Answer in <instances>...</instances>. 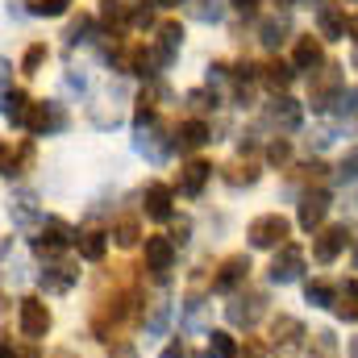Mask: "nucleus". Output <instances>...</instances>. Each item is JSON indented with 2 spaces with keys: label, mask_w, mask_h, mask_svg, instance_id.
Segmentation results:
<instances>
[{
  "label": "nucleus",
  "mask_w": 358,
  "mask_h": 358,
  "mask_svg": "<svg viewBox=\"0 0 358 358\" xmlns=\"http://www.w3.org/2000/svg\"><path fill=\"white\" fill-rule=\"evenodd\" d=\"M76 246H80V259L100 263V259H104V250H108V238H104L100 229H84V234L76 238Z\"/></svg>",
  "instance_id": "nucleus-22"
},
{
  "label": "nucleus",
  "mask_w": 358,
  "mask_h": 358,
  "mask_svg": "<svg viewBox=\"0 0 358 358\" xmlns=\"http://www.w3.org/2000/svg\"><path fill=\"white\" fill-rule=\"evenodd\" d=\"M29 13H34V17H63V13H67V0H34Z\"/></svg>",
  "instance_id": "nucleus-35"
},
{
  "label": "nucleus",
  "mask_w": 358,
  "mask_h": 358,
  "mask_svg": "<svg viewBox=\"0 0 358 358\" xmlns=\"http://www.w3.org/2000/svg\"><path fill=\"white\" fill-rule=\"evenodd\" d=\"M208 179H213V163H204V159H187V163L179 167L176 187H179V196H200Z\"/></svg>",
  "instance_id": "nucleus-12"
},
{
  "label": "nucleus",
  "mask_w": 358,
  "mask_h": 358,
  "mask_svg": "<svg viewBox=\"0 0 358 358\" xmlns=\"http://www.w3.org/2000/svg\"><path fill=\"white\" fill-rule=\"evenodd\" d=\"M334 296H338V292H334L325 279H308V283H304V300H308L313 308H334Z\"/></svg>",
  "instance_id": "nucleus-26"
},
{
  "label": "nucleus",
  "mask_w": 358,
  "mask_h": 358,
  "mask_svg": "<svg viewBox=\"0 0 358 358\" xmlns=\"http://www.w3.org/2000/svg\"><path fill=\"white\" fill-rule=\"evenodd\" d=\"M246 279H250V259H246V255H229V259H221V267L213 275V292L234 296Z\"/></svg>",
  "instance_id": "nucleus-6"
},
{
  "label": "nucleus",
  "mask_w": 358,
  "mask_h": 358,
  "mask_svg": "<svg viewBox=\"0 0 358 358\" xmlns=\"http://www.w3.org/2000/svg\"><path fill=\"white\" fill-rule=\"evenodd\" d=\"M76 279H80V267H76V263H50V267L38 275L42 292H50V296H63V292H71V287H76Z\"/></svg>",
  "instance_id": "nucleus-14"
},
{
  "label": "nucleus",
  "mask_w": 358,
  "mask_h": 358,
  "mask_svg": "<svg viewBox=\"0 0 358 358\" xmlns=\"http://www.w3.org/2000/svg\"><path fill=\"white\" fill-rule=\"evenodd\" d=\"M267 117L271 121H283L287 129H296V125H300V104L287 100V96H275V104L267 108Z\"/></svg>",
  "instance_id": "nucleus-25"
},
{
  "label": "nucleus",
  "mask_w": 358,
  "mask_h": 358,
  "mask_svg": "<svg viewBox=\"0 0 358 358\" xmlns=\"http://www.w3.org/2000/svg\"><path fill=\"white\" fill-rule=\"evenodd\" d=\"M342 176H346V179L358 176V150H355V155H346V163H342Z\"/></svg>",
  "instance_id": "nucleus-42"
},
{
  "label": "nucleus",
  "mask_w": 358,
  "mask_h": 358,
  "mask_svg": "<svg viewBox=\"0 0 358 358\" xmlns=\"http://www.w3.org/2000/svg\"><path fill=\"white\" fill-rule=\"evenodd\" d=\"M263 304H267V300H263L259 292H250V296H238V300L229 304V321H234V325H246V329H250V325H255V321L263 317Z\"/></svg>",
  "instance_id": "nucleus-18"
},
{
  "label": "nucleus",
  "mask_w": 358,
  "mask_h": 358,
  "mask_svg": "<svg viewBox=\"0 0 358 358\" xmlns=\"http://www.w3.org/2000/svg\"><path fill=\"white\" fill-rule=\"evenodd\" d=\"M159 4H179V0H159Z\"/></svg>",
  "instance_id": "nucleus-50"
},
{
  "label": "nucleus",
  "mask_w": 358,
  "mask_h": 358,
  "mask_svg": "<svg viewBox=\"0 0 358 358\" xmlns=\"http://www.w3.org/2000/svg\"><path fill=\"white\" fill-rule=\"evenodd\" d=\"M17 329H21V338H29V342H42V338L50 334V308H46L42 296H25V300H21V308H17Z\"/></svg>",
  "instance_id": "nucleus-2"
},
{
  "label": "nucleus",
  "mask_w": 358,
  "mask_h": 358,
  "mask_svg": "<svg viewBox=\"0 0 358 358\" xmlns=\"http://www.w3.org/2000/svg\"><path fill=\"white\" fill-rule=\"evenodd\" d=\"M34 155H38V150H34V142H21L17 150H8V163H4V176H8V179L25 176V171L34 167Z\"/></svg>",
  "instance_id": "nucleus-24"
},
{
  "label": "nucleus",
  "mask_w": 358,
  "mask_h": 358,
  "mask_svg": "<svg viewBox=\"0 0 358 358\" xmlns=\"http://www.w3.org/2000/svg\"><path fill=\"white\" fill-rule=\"evenodd\" d=\"M225 183H229V187H242V183L250 187V183H259V163H234V167L225 171Z\"/></svg>",
  "instance_id": "nucleus-28"
},
{
  "label": "nucleus",
  "mask_w": 358,
  "mask_h": 358,
  "mask_svg": "<svg viewBox=\"0 0 358 358\" xmlns=\"http://www.w3.org/2000/svg\"><path fill=\"white\" fill-rule=\"evenodd\" d=\"M179 46H183V25H179V21H163V25H159V46H155V50H159L163 59H176Z\"/></svg>",
  "instance_id": "nucleus-23"
},
{
  "label": "nucleus",
  "mask_w": 358,
  "mask_h": 358,
  "mask_svg": "<svg viewBox=\"0 0 358 358\" xmlns=\"http://www.w3.org/2000/svg\"><path fill=\"white\" fill-rule=\"evenodd\" d=\"M334 313H338V321L355 325V321H358V283L338 287V296H334Z\"/></svg>",
  "instance_id": "nucleus-21"
},
{
  "label": "nucleus",
  "mask_w": 358,
  "mask_h": 358,
  "mask_svg": "<svg viewBox=\"0 0 358 358\" xmlns=\"http://www.w3.org/2000/svg\"><path fill=\"white\" fill-rule=\"evenodd\" d=\"M71 242H76V238H71V225H67V221H59V217H46L42 234L34 238V250H38L42 259H55V255H63Z\"/></svg>",
  "instance_id": "nucleus-5"
},
{
  "label": "nucleus",
  "mask_w": 358,
  "mask_h": 358,
  "mask_svg": "<svg viewBox=\"0 0 358 358\" xmlns=\"http://www.w3.org/2000/svg\"><path fill=\"white\" fill-rule=\"evenodd\" d=\"M346 358H358V338H350V346H346Z\"/></svg>",
  "instance_id": "nucleus-45"
},
{
  "label": "nucleus",
  "mask_w": 358,
  "mask_h": 358,
  "mask_svg": "<svg viewBox=\"0 0 358 358\" xmlns=\"http://www.w3.org/2000/svg\"><path fill=\"white\" fill-rule=\"evenodd\" d=\"M0 104H4V117L17 125V129H25L29 125V113H34V100H29V92H4L0 96Z\"/></svg>",
  "instance_id": "nucleus-19"
},
{
  "label": "nucleus",
  "mask_w": 358,
  "mask_h": 358,
  "mask_svg": "<svg viewBox=\"0 0 358 358\" xmlns=\"http://www.w3.org/2000/svg\"><path fill=\"white\" fill-rule=\"evenodd\" d=\"M292 67H300V71L325 67V46H321V38H313V34L296 38V50H292Z\"/></svg>",
  "instance_id": "nucleus-16"
},
{
  "label": "nucleus",
  "mask_w": 358,
  "mask_h": 358,
  "mask_svg": "<svg viewBox=\"0 0 358 358\" xmlns=\"http://www.w3.org/2000/svg\"><path fill=\"white\" fill-rule=\"evenodd\" d=\"M146 121H155V100H150V96L142 92V96H138V108H134V125L142 129Z\"/></svg>",
  "instance_id": "nucleus-36"
},
{
  "label": "nucleus",
  "mask_w": 358,
  "mask_h": 358,
  "mask_svg": "<svg viewBox=\"0 0 358 358\" xmlns=\"http://www.w3.org/2000/svg\"><path fill=\"white\" fill-rule=\"evenodd\" d=\"M55 358H76V355H71V350H59V355H55Z\"/></svg>",
  "instance_id": "nucleus-47"
},
{
  "label": "nucleus",
  "mask_w": 358,
  "mask_h": 358,
  "mask_svg": "<svg viewBox=\"0 0 358 358\" xmlns=\"http://www.w3.org/2000/svg\"><path fill=\"white\" fill-rule=\"evenodd\" d=\"M163 358H187V346H183V342H171V346H167V355Z\"/></svg>",
  "instance_id": "nucleus-43"
},
{
  "label": "nucleus",
  "mask_w": 358,
  "mask_h": 358,
  "mask_svg": "<svg viewBox=\"0 0 358 358\" xmlns=\"http://www.w3.org/2000/svg\"><path fill=\"white\" fill-rule=\"evenodd\" d=\"M4 163H8V142H0V171H4Z\"/></svg>",
  "instance_id": "nucleus-44"
},
{
  "label": "nucleus",
  "mask_w": 358,
  "mask_h": 358,
  "mask_svg": "<svg viewBox=\"0 0 358 358\" xmlns=\"http://www.w3.org/2000/svg\"><path fill=\"white\" fill-rule=\"evenodd\" d=\"M0 358H17L13 355V346H0Z\"/></svg>",
  "instance_id": "nucleus-46"
},
{
  "label": "nucleus",
  "mask_w": 358,
  "mask_h": 358,
  "mask_svg": "<svg viewBox=\"0 0 358 358\" xmlns=\"http://www.w3.org/2000/svg\"><path fill=\"white\" fill-rule=\"evenodd\" d=\"M287 159H292V142H287V138H275V142L267 146V163L271 167H283Z\"/></svg>",
  "instance_id": "nucleus-34"
},
{
  "label": "nucleus",
  "mask_w": 358,
  "mask_h": 358,
  "mask_svg": "<svg viewBox=\"0 0 358 358\" xmlns=\"http://www.w3.org/2000/svg\"><path fill=\"white\" fill-rule=\"evenodd\" d=\"M308 334H304V325L296 321V317H275L271 321V342H275V350L279 355H292V350H300V342H304Z\"/></svg>",
  "instance_id": "nucleus-11"
},
{
  "label": "nucleus",
  "mask_w": 358,
  "mask_h": 358,
  "mask_svg": "<svg viewBox=\"0 0 358 358\" xmlns=\"http://www.w3.org/2000/svg\"><path fill=\"white\" fill-rule=\"evenodd\" d=\"M355 67H358V46H355Z\"/></svg>",
  "instance_id": "nucleus-51"
},
{
  "label": "nucleus",
  "mask_w": 358,
  "mask_h": 358,
  "mask_svg": "<svg viewBox=\"0 0 358 358\" xmlns=\"http://www.w3.org/2000/svg\"><path fill=\"white\" fill-rule=\"evenodd\" d=\"M13 204H17V208H13V221H17V225H29V221L38 217V196H34V192H21Z\"/></svg>",
  "instance_id": "nucleus-29"
},
{
  "label": "nucleus",
  "mask_w": 358,
  "mask_h": 358,
  "mask_svg": "<svg viewBox=\"0 0 358 358\" xmlns=\"http://www.w3.org/2000/svg\"><path fill=\"white\" fill-rule=\"evenodd\" d=\"M100 21L104 25H125L129 21V4L125 0H100Z\"/></svg>",
  "instance_id": "nucleus-31"
},
{
  "label": "nucleus",
  "mask_w": 358,
  "mask_h": 358,
  "mask_svg": "<svg viewBox=\"0 0 358 358\" xmlns=\"http://www.w3.org/2000/svg\"><path fill=\"white\" fill-rule=\"evenodd\" d=\"M292 80H296V71H292V63H283V59H271L267 67H263V84H267L275 96L292 88Z\"/></svg>",
  "instance_id": "nucleus-20"
},
{
  "label": "nucleus",
  "mask_w": 358,
  "mask_h": 358,
  "mask_svg": "<svg viewBox=\"0 0 358 358\" xmlns=\"http://www.w3.org/2000/svg\"><path fill=\"white\" fill-rule=\"evenodd\" d=\"M271 283H296L300 275H304V250L296 246V242H283L279 250H275V259H271Z\"/></svg>",
  "instance_id": "nucleus-4"
},
{
  "label": "nucleus",
  "mask_w": 358,
  "mask_h": 358,
  "mask_svg": "<svg viewBox=\"0 0 358 358\" xmlns=\"http://www.w3.org/2000/svg\"><path fill=\"white\" fill-rule=\"evenodd\" d=\"M355 271H358V246H355Z\"/></svg>",
  "instance_id": "nucleus-49"
},
{
  "label": "nucleus",
  "mask_w": 358,
  "mask_h": 358,
  "mask_svg": "<svg viewBox=\"0 0 358 358\" xmlns=\"http://www.w3.org/2000/svg\"><path fill=\"white\" fill-rule=\"evenodd\" d=\"M171 267H176V242L163 238V234H150V238H146V271H150L155 279H167Z\"/></svg>",
  "instance_id": "nucleus-7"
},
{
  "label": "nucleus",
  "mask_w": 358,
  "mask_h": 358,
  "mask_svg": "<svg viewBox=\"0 0 358 358\" xmlns=\"http://www.w3.org/2000/svg\"><path fill=\"white\" fill-rule=\"evenodd\" d=\"M317 38H325V42H342L346 34H350V17H346V4H321L317 8Z\"/></svg>",
  "instance_id": "nucleus-8"
},
{
  "label": "nucleus",
  "mask_w": 358,
  "mask_h": 358,
  "mask_svg": "<svg viewBox=\"0 0 358 358\" xmlns=\"http://www.w3.org/2000/svg\"><path fill=\"white\" fill-rule=\"evenodd\" d=\"M171 187L167 183H146V192H142V213L150 217V221H171Z\"/></svg>",
  "instance_id": "nucleus-15"
},
{
  "label": "nucleus",
  "mask_w": 358,
  "mask_h": 358,
  "mask_svg": "<svg viewBox=\"0 0 358 358\" xmlns=\"http://www.w3.org/2000/svg\"><path fill=\"white\" fill-rule=\"evenodd\" d=\"M325 213H329V192L317 187V192H304V196H300V213H296V221H300L308 234H317L321 221H325Z\"/></svg>",
  "instance_id": "nucleus-10"
},
{
  "label": "nucleus",
  "mask_w": 358,
  "mask_h": 358,
  "mask_svg": "<svg viewBox=\"0 0 358 358\" xmlns=\"http://www.w3.org/2000/svg\"><path fill=\"white\" fill-rule=\"evenodd\" d=\"M121 358H134V350H121Z\"/></svg>",
  "instance_id": "nucleus-48"
},
{
  "label": "nucleus",
  "mask_w": 358,
  "mask_h": 358,
  "mask_svg": "<svg viewBox=\"0 0 358 358\" xmlns=\"http://www.w3.org/2000/svg\"><path fill=\"white\" fill-rule=\"evenodd\" d=\"M46 59H50V50H46V42H34V46L25 50V59H21V71H25V76H38Z\"/></svg>",
  "instance_id": "nucleus-33"
},
{
  "label": "nucleus",
  "mask_w": 358,
  "mask_h": 358,
  "mask_svg": "<svg viewBox=\"0 0 358 358\" xmlns=\"http://www.w3.org/2000/svg\"><path fill=\"white\" fill-rule=\"evenodd\" d=\"M279 34H283V21H279V17L263 21V42H267V46H279Z\"/></svg>",
  "instance_id": "nucleus-38"
},
{
  "label": "nucleus",
  "mask_w": 358,
  "mask_h": 358,
  "mask_svg": "<svg viewBox=\"0 0 358 358\" xmlns=\"http://www.w3.org/2000/svg\"><path fill=\"white\" fill-rule=\"evenodd\" d=\"M213 142V129H208V121H200V117H192V121H183L176 129V138H171V146H176L179 155H187V150H200V146H208Z\"/></svg>",
  "instance_id": "nucleus-13"
},
{
  "label": "nucleus",
  "mask_w": 358,
  "mask_h": 358,
  "mask_svg": "<svg viewBox=\"0 0 358 358\" xmlns=\"http://www.w3.org/2000/svg\"><path fill=\"white\" fill-rule=\"evenodd\" d=\"M242 358H267V346H263L259 338H246V346H242Z\"/></svg>",
  "instance_id": "nucleus-40"
},
{
  "label": "nucleus",
  "mask_w": 358,
  "mask_h": 358,
  "mask_svg": "<svg viewBox=\"0 0 358 358\" xmlns=\"http://www.w3.org/2000/svg\"><path fill=\"white\" fill-rule=\"evenodd\" d=\"M338 92H342V67H325L313 76L308 100H313V108H329V104H338Z\"/></svg>",
  "instance_id": "nucleus-9"
},
{
  "label": "nucleus",
  "mask_w": 358,
  "mask_h": 358,
  "mask_svg": "<svg viewBox=\"0 0 358 358\" xmlns=\"http://www.w3.org/2000/svg\"><path fill=\"white\" fill-rule=\"evenodd\" d=\"M138 238H142V229H138V221H134V217H121V221L113 225V242H117V246H125V250H129Z\"/></svg>",
  "instance_id": "nucleus-30"
},
{
  "label": "nucleus",
  "mask_w": 358,
  "mask_h": 358,
  "mask_svg": "<svg viewBox=\"0 0 358 358\" xmlns=\"http://www.w3.org/2000/svg\"><path fill=\"white\" fill-rule=\"evenodd\" d=\"M287 234H292V221H287L283 213H263V217H255V221L246 225V238H250V246H259V250H279V246L287 242Z\"/></svg>",
  "instance_id": "nucleus-1"
},
{
  "label": "nucleus",
  "mask_w": 358,
  "mask_h": 358,
  "mask_svg": "<svg viewBox=\"0 0 358 358\" xmlns=\"http://www.w3.org/2000/svg\"><path fill=\"white\" fill-rule=\"evenodd\" d=\"M238 355V342H234V334H225V329H213L208 334V358H234Z\"/></svg>",
  "instance_id": "nucleus-27"
},
{
  "label": "nucleus",
  "mask_w": 358,
  "mask_h": 358,
  "mask_svg": "<svg viewBox=\"0 0 358 358\" xmlns=\"http://www.w3.org/2000/svg\"><path fill=\"white\" fill-rule=\"evenodd\" d=\"M346 242H350V229H346V225H325V229H317V234H313V263H321V267L338 263V255L346 250Z\"/></svg>",
  "instance_id": "nucleus-3"
},
{
  "label": "nucleus",
  "mask_w": 358,
  "mask_h": 358,
  "mask_svg": "<svg viewBox=\"0 0 358 358\" xmlns=\"http://www.w3.org/2000/svg\"><path fill=\"white\" fill-rule=\"evenodd\" d=\"M234 4V13H242V17H255L259 13V0H229Z\"/></svg>",
  "instance_id": "nucleus-41"
},
{
  "label": "nucleus",
  "mask_w": 358,
  "mask_h": 358,
  "mask_svg": "<svg viewBox=\"0 0 358 358\" xmlns=\"http://www.w3.org/2000/svg\"><path fill=\"white\" fill-rule=\"evenodd\" d=\"M129 21L146 29V25H155V8H150V4H146V8H129Z\"/></svg>",
  "instance_id": "nucleus-39"
},
{
  "label": "nucleus",
  "mask_w": 358,
  "mask_h": 358,
  "mask_svg": "<svg viewBox=\"0 0 358 358\" xmlns=\"http://www.w3.org/2000/svg\"><path fill=\"white\" fill-rule=\"evenodd\" d=\"M308 358H338V338H334L329 329H317V334H313V350H308Z\"/></svg>",
  "instance_id": "nucleus-32"
},
{
  "label": "nucleus",
  "mask_w": 358,
  "mask_h": 358,
  "mask_svg": "<svg viewBox=\"0 0 358 358\" xmlns=\"http://www.w3.org/2000/svg\"><path fill=\"white\" fill-rule=\"evenodd\" d=\"M92 29V17H76L71 25H67V42L76 46V42H84V34Z\"/></svg>",
  "instance_id": "nucleus-37"
},
{
  "label": "nucleus",
  "mask_w": 358,
  "mask_h": 358,
  "mask_svg": "<svg viewBox=\"0 0 358 358\" xmlns=\"http://www.w3.org/2000/svg\"><path fill=\"white\" fill-rule=\"evenodd\" d=\"M67 125V113L59 108V104H34V113H29V134H55V129H63Z\"/></svg>",
  "instance_id": "nucleus-17"
}]
</instances>
